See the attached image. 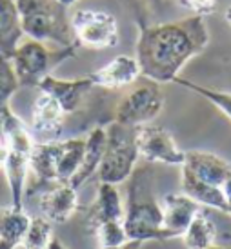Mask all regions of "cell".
Segmentation results:
<instances>
[{"label": "cell", "instance_id": "1", "mask_svg": "<svg viewBox=\"0 0 231 249\" xmlns=\"http://www.w3.org/2000/svg\"><path fill=\"white\" fill-rule=\"evenodd\" d=\"M208 42L210 31L200 15L153 26L140 24L135 56L140 75L157 84L173 82L184 66L206 49Z\"/></svg>", "mask_w": 231, "mask_h": 249}, {"label": "cell", "instance_id": "2", "mask_svg": "<svg viewBox=\"0 0 231 249\" xmlns=\"http://www.w3.org/2000/svg\"><path fill=\"white\" fill-rule=\"evenodd\" d=\"M180 184L182 193L196 204L226 213V198L222 187L231 177V164L215 153L191 149L186 151Z\"/></svg>", "mask_w": 231, "mask_h": 249}, {"label": "cell", "instance_id": "3", "mask_svg": "<svg viewBox=\"0 0 231 249\" xmlns=\"http://www.w3.org/2000/svg\"><path fill=\"white\" fill-rule=\"evenodd\" d=\"M131 186L127 191V204L124 213V231L127 240H169L162 226L160 202L153 195V177L147 167L135 169Z\"/></svg>", "mask_w": 231, "mask_h": 249}, {"label": "cell", "instance_id": "4", "mask_svg": "<svg viewBox=\"0 0 231 249\" xmlns=\"http://www.w3.org/2000/svg\"><path fill=\"white\" fill-rule=\"evenodd\" d=\"M28 38L51 42L60 48H77L68 7L56 0H13Z\"/></svg>", "mask_w": 231, "mask_h": 249}, {"label": "cell", "instance_id": "5", "mask_svg": "<svg viewBox=\"0 0 231 249\" xmlns=\"http://www.w3.org/2000/svg\"><path fill=\"white\" fill-rule=\"evenodd\" d=\"M77 48H60V46H48L46 42H38L33 38L22 40L15 49L11 62L18 82L24 88L38 86L44 76L51 75V71L62 62L75 56Z\"/></svg>", "mask_w": 231, "mask_h": 249}, {"label": "cell", "instance_id": "6", "mask_svg": "<svg viewBox=\"0 0 231 249\" xmlns=\"http://www.w3.org/2000/svg\"><path fill=\"white\" fill-rule=\"evenodd\" d=\"M106 131L107 144L97 175L100 182L119 186L133 175L135 164L140 159L135 144V127L113 122Z\"/></svg>", "mask_w": 231, "mask_h": 249}, {"label": "cell", "instance_id": "7", "mask_svg": "<svg viewBox=\"0 0 231 249\" xmlns=\"http://www.w3.org/2000/svg\"><path fill=\"white\" fill-rule=\"evenodd\" d=\"M164 109V93L160 84L144 80L137 84L115 107V122L127 127L151 124Z\"/></svg>", "mask_w": 231, "mask_h": 249}, {"label": "cell", "instance_id": "8", "mask_svg": "<svg viewBox=\"0 0 231 249\" xmlns=\"http://www.w3.org/2000/svg\"><path fill=\"white\" fill-rule=\"evenodd\" d=\"M71 28L77 46L89 49H109L119 44V22L107 11L77 9L71 15Z\"/></svg>", "mask_w": 231, "mask_h": 249}, {"label": "cell", "instance_id": "9", "mask_svg": "<svg viewBox=\"0 0 231 249\" xmlns=\"http://www.w3.org/2000/svg\"><path fill=\"white\" fill-rule=\"evenodd\" d=\"M135 144L139 157L149 164L182 166L186 151H182L168 129L155 124L135 127Z\"/></svg>", "mask_w": 231, "mask_h": 249}, {"label": "cell", "instance_id": "10", "mask_svg": "<svg viewBox=\"0 0 231 249\" xmlns=\"http://www.w3.org/2000/svg\"><path fill=\"white\" fill-rule=\"evenodd\" d=\"M42 93H48L60 104L66 115L75 113L82 106L86 95L95 88L91 76H82L75 80H66V78H56V76H44L36 86Z\"/></svg>", "mask_w": 231, "mask_h": 249}, {"label": "cell", "instance_id": "11", "mask_svg": "<svg viewBox=\"0 0 231 249\" xmlns=\"http://www.w3.org/2000/svg\"><path fill=\"white\" fill-rule=\"evenodd\" d=\"M66 113L55 98L42 93L36 97L33 109H31V135L40 137L42 142L58 140L64 129Z\"/></svg>", "mask_w": 231, "mask_h": 249}, {"label": "cell", "instance_id": "12", "mask_svg": "<svg viewBox=\"0 0 231 249\" xmlns=\"http://www.w3.org/2000/svg\"><path fill=\"white\" fill-rule=\"evenodd\" d=\"M162 208V226L169 238L182 236L191 220L200 213V204L189 198L184 193L164 195L160 202Z\"/></svg>", "mask_w": 231, "mask_h": 249}, {"label": "cell", "instance_id": "13", "mask_svg": "<svg viewBox=\"0 0 231 249\" xmlns=\"http://www.w3.org/2000/svg\"><path fill=\"white\" fill-rule=\"evenodd\" d=\"M38 208L53 224H64L77 213L78 209V193L70 184H55L40 191Z\"/></svg>", "mask_w": 231, "mask_h": 249}, {"label": "cell", "instance_id": "14", "mask_svg": "<svg viewBox=\"0 0 231 249\" xmlns=\"http://www.w3.org/2000/svg\"><path fill=\"white\" fill-rule=\"evenodd\" d=\"M91 80L95 86L104 88V89H119L131 86L139 80L140 76V66L135 56L129 55H119L113 60L98 68L95 73H91Z\"/></svg>", "mask_w": 231, "mask_h": 249}, {"label": "cell", "instance_id": "15", "mask_svg": "<svg viewBox=\"0 0 231 249\" xmlns=\"http://www.w3.org/2000/svg\"><path fill=\"white\" fill-rule=\"evenodd\" d=\"M124 213H126V206L117 186L100 182L95 202L88 213L89 228L95 229L104 222H124Z\"/></svg>", "mask_w": 231, "mask_h": 249}, {"label": "cell", "instance_id": "16", "mask_svg": "<svg viewBox=\"0 0 231 249\" xmlns=\"http://www.w3.org/2000/svg\"><path fill=\"white\" fill-rule=\"evenodd\" d=\"M0 142L6 145L9 153H18L26 157L31 155L36 144L31 129L24 124L20 117L15 115L11 107L0 111Z\"/></svg>", "mask_w": 231, "mask_h": 249}, {"label": "cell", "instance_id": "17", "mask_svg": "<svg viewBox=\"0 0 231 249\" xmlns=\"http://www.w3.org/2000/svg\"><path fill=\"white\" fill-rule=\"evenodd\" d=\"M106 144H107V131L104 127H93L89 135L86 137V149L82 162H80V167L75 173V177L70 180L71 187L78 189L84 182H88L93 175L97 173L98 166L102 162V157H104Z\"/></svg>", "mask_w": 231, "mask_h": 249}, {"label": "cell", "instance_id": "18", "mask_svg": "<svg viewBox=\"0 0 231 249\" xmlns=\"http://www.w3.org/2000/svg\"><path fill=\"white\" fill-rule=\"evenodd\" d=\"M20 15L13 0H0V55L11 58L22 42Z\"/></svg>", "mask_w": 231, "mask_h": 249}, {"label": "cell", "instance_id": "19", "mask_svg": "<svg viewBox=\"0 0 231 249\" xmlns=\"http://www.w3.org/2000/svg\"><path fill=\"white\" fill-rule=\"evenodd\" d=\"M29 216L15 206H0V249H17L22 246Z\"/></svg>", "mask_w": 231, "mask_h": 249}, {"label": "cell", "instance_id": "20", "mask_svg": "<svg viewBox=\"0 0 231 249\" xmlns=\"http://www.w3.org/2000/svg\"><path fill=\"white\" fill-rule=\"evenodd\" d=\"M217 235L218 231L215 222L200 211L184 231L182 240L188 249H208L217 242Z\"/></svg>", "mask_w": 231, "mask_h": 249}, {"label": "cell", "instance_id": "21", "mask_svg": "<svg viewBox=\"0 0 231 249\" xmlns=\"http://www.w3.org/2000/svg\"><path fill=\"white\" fill-rule=\"evenodd\" d=\"M53 222L46 216H31L26 229V235L22 240L24 249H48L53 240Z\"/></svg>", "mask_w": 231, "mask_h": 249}, {"label": "cell", "instance_id": "22", "mask_svg": "<svg viewBox=\"0 0 231 249\" xmlns=\"http://www.w3.org/2000/svg\"><path fill=\"white\" fill-rule=\"evenodd\" d=\"M173 82L178 84V86H182V88H186V89L193 91V93H196V95H200V97H204L206 100H210L211 104L215 106L217 109L222 111L226 117L231 120V93H228V91L211 89V88H204V86H200V84H195V82H191V80L180 78V76H177Z\"/></svg>", "mask_w": 231, "mask_h": 249}, {"label": "cell", "instance_id": "23", "mask_svg": "<svg viewBox=\"0 0 231 249\" xmlns=\"http://www.w3.org/2000/svg\"><path fill=\"white\" fill-rule=\"evenodd\" d=\"M18 88H20V82L15 73L11 58L0 55V111L9 107V102L18 91Z\"/></svg>", "mask_w": 231, "mask_h": 249}, {"label": "cell", "instance_id": "24", "mask_svg": "<svg viewBox=\"0 0 231 249\" xmlns=\"http://www.w3.org/2000/svg\"><path fill=\"white\" fill-rule=\"evenodd\" d=\"M93 233L97 235L98 248H113L127 242L124 222H104L93 229Z\"/></svg>", "mask_w": 231, "mask_h": 249}, {"label": "cell", "instance_id": "25", "mask_svg": "<svg viewBox=\"0 0 231 249\" xmlns=\"http://www.w3.org/2000/svg\"><path fill=\"white\" fill-rule=\"evenodd\" d=\"M182 2L184 6L200 17H208L215 11V0H182Z\"/></svg>", "mask_w": 231, "mask_h": 249}, {"label": "cell", "instance_id": "26", "mask_svg": "<svg viewBox=\"0 0 231 249\" xmlns=\"http://www.w3.org/2000/svg\"><path fill=\"white\" fill-rule=\"evenodd\" d=\"M222 191H224V198H226V214H231V177L224 184Z\"/></svg>", "mask_w": 231, "mask_h": 249}, {"label": "cell", "instance_id": "27", "mask_svg": "<svg viewBox=\"0 0 231 249\" xmlns=\"http://www.w3.org/2000/svg\"><path fill=\"white\" fill-rule=\"evenodd\" d=\"M144 242L139 240H127V242L120 244V246H113V248H98V249H140Z\"/></svg>", "mask_w": 231, "mask_h": 249}, {"label": "cell", "instance_id": "28", "mask_svg": "<svg viewBox=\"0 0 231 249\" xmlns=\"http://www.w3.org/2000/svg\"><path fill=\"white\" fill-rule=\"evenodd\" d=\"M7 147L2 142H0V173H4V169H6V162H7Z\"/></svg>", "mask_w": 231, "mask_h": 249}, {"label": "cell", "instance_id": "29", "mask_svg": "<svg viewBox=\"0 0 231 249\" xmlns=\"http://www.w3.org/2000/svg\"><path fill=\"white\" fill-rule=\"evenodd\" d=\"M48 249H68V248L64 246V242L58 236H53V240H51V244L48 246Z\"/></svg>", "mask_w": 231, "mask_h": 249}, {"label": "cell", "instance_id": "30", "mask_svg": "<svg viewBox=\"0 0 231 249\" xmlns=\"http://www.w3.org/2000/svg\"><path fill=\"white\" fill-rule=\"evenodd\" d=\"M56 2H60L62 6H66V7H70V6H73L77 0H56Z\"/></svg>", "mask_w": 231, "mask_h": 249}, {"label": "cell", "instance_id": "31", "mask_svg": "<svg viewBox=\"0 0 231 249\" xmlns=\"http://www.w3.org/2000/svg\"><path fill=\"white\" fill-rule=\"evenodd\" d=\"M142 2H147L149 6H160L164 0H142Z\"/></svg>", "mask_w": 231, "mask_h": 249}, {"label": "cell", "instance_id": "32", "mask_svg": "<svg viewBox=\"0 0 231 249\" xmlns=\"http://www.w3.org/2000/svg\"><path fill=\"white\" fill-rule=\"evenodd\" d=\"M224 17H226V22H228V24L231 26V6L228 7V9H226V15H224Z\"/></svg>", "mask_w": 231, "mask_h": 249}, {"label": "cell", "instance_id": "33", "mask_svg": "<svg viewBox=\"0 0 231 249\" xmlns=\"http://www.w3.org/2000/svg\"><path fill=\"white\" fill-rule=\"evenodd\" d=\"M208 249H228V248H224V246H217V244H213V246H210Z\"/></svg>", "mask_w": 231, "mask_h": 249}, {"label": "cell", "instance_id": "34", "mask_svg": "<svg viewBox=\"0 0 231 249\" xmlns=\"http://www.w3.org/2000/svg\"><path fill=\"white\" fill-rule=\"evenodd\" d=\"M226 240H228V242H231V235H228V236H226Z\"/></svg>", "mask_w": 231, "mask_h": 249}]
</instances>
